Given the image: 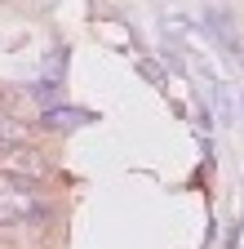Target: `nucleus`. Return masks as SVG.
Returning a JSON list of instances; mask_svg holds the SVG:
<instances>
[{
	"label": "nucleus",
	"instance_id": "4",
	"mask_svg": "<svg viewBox=\"0 0 244 249\" xmlns=\"http://www.w3.org/2000/svg\"><path fill=\"white\" fill-rule=\"evenodd\" d=\"M14 223H22V209H14V205L0 200V227H14Z\"/></svg>",
	"mask_w": 244,
	"mask_h": 249
},
{
	"label": "nucleus",
	"instance_id": "3",
	"mask_svg": "<svg viewBox=\"0 0 244 249\" xmlns=\"http://www.w3.org/2000/svg\"><path fill=\"white\" fill-rule=\"evenodd\" d=\"M27 93H32L36 103H45V107H58V80H53V76L32 80V85H27Z\"/></svg>",
	"mask_w": 244,
	"mask_h": 249
},
{
	"label": "nucleus",
	"instance_id": "2",
	"mask_svg": "<svg viewBox=\"0 0 244 249\" xmlns=\"http://www.w3.org/2000/svg\"><path fill=\"white\" fill-rule=\"evenodd\" d=\"M89 120H94V111H80V107H45L40 111V129L71 134V129H80V124H89Z\"/></svg>",
	"mask_w": 244,
	"mask_h": 249
},
{
	"label": "nucleus",
	"instance_id": "1",
	"mask_svg": "<svg viewBox=\"0 0 244 249\" xmlns=\"http://www.w3.org/2000/svg\"><path fill=\"white\" fill-rule=\"evenodd\" d=\"M0 169H5L9 178H45V174H49L45 156L32 151V147H5V160H0Z\"/></svg>",
	"mask_w": 244,
	"mask_h": 249
}]
</instances>
